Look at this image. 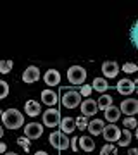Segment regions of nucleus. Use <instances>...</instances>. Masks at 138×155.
I'll use <instances>...</instances> for the list:
<instances>
[{"label": "nucleus", "instance_id": "f257e3e1", "mask_svg": "<svg viewBox=\"0 0 138 155\" xmlns=\"http://www.w3.org/2000/svg\"><path fill=\"white\" fill-rule=\"evenodd\" d=\"M2 122L9 129H19L24 124V116L17 109H7L2 112Z\"/></svg>", "mask_w": 138, "mask_h": 155}, {"label": "nucleus", "instance_id": "f03ea898", "mask_svg": "<svg viewBox=\"0 0 138 155\" xmlns=\"http://www.w3.org/2000/svg\"><path fill=\"white\" fill-rule=\"evenodd\" d=\"M49 141H50V145L57 150H67L71 147V141L67 138V134H64L62 131H54V133H50Z\"/></svg>", "mask_w": 138, "mask_h": 155}, {"label": "nucleus", "instance_id": "7ed1b4c3", "mask_svg": "<svg viewBox=\"0 0 138 155\" xmlns=\"http://www.w3.org/2000/svg\"><path fill=\"white\" fill-rule=\"evenodd\" d=\"M67 79L71 84H85L86 79V71L81 66H71L67 69Z\"/></svg>", "mask_w": 138, "mask_h": 155}, {"label": "nucleus", "instance_id": "20e7f679", "mask_svg": "<svg viewBox=\"0 0 138 155\" xmlns=\"http://www.w3.org/2000/svg\"><path fill=\"white\" fill-rule=\"evenodd\" d=\"M43 126H47V127H57L59 124H61V112L57 110V109H47V110L43 112Z\"/></svg>", "mask_w": 138, "mask_h": 155}, {"label": "nucleus", "instance_id": "39448f33", "mask_svg": "<svg viewBox=\"0 0 138 155\" xmlns=\"http://www.w3.org/2000/svg\"><path fill=\"white\" fill-rule=\"evenodd\" d=\"M61 102L66 109H76L81 104V95L76 90H69V91H64V97H62Z\"/></svg>", "mask_w": 138, "mask_h": 155}, {"label": "nucleus", "instance_id": "423d86ee", "mask_svg": "<svg viewBox=\"0 0 138 155\" xmlns=\"http://www.w3.org/2000/svg\"><path fill=\"white\" fill-rule=\"evenodd\" d=\"M102 136H104L105 141H109V143L119 141V138H121V129H119L116 124H107V126H104Z\"/></svg>", "mask_w": 138, "mask_h": 155}, {"label": "nucleus", "instance_id": "0eeeda50", "mask_svg": "<svg viewBox=\"0 0 138 155\" xmlns=\"http://www.w3.org/2000/svg\"><path fill=\"white\" fill-rule=\"evenodd\" d=\"M119 110L123 114H126L128 117H133L135 114H138V100L136 98H128V100H123L121 102V107Z\"/></svg>", "mask_w": 138, "mask_h": 155}, {"label": "nucleus", "instance_id": "6e6552de", "mask_svg": "<svg viewBox=\"0 0 138 155\" xmlns=\"http://www.w3.org/2000/svg\"><path fill=\"white\" fill-rule=\"evenodd\" d=\"M42 134H43V127H42V124H38V122H29V124L24 126V136H26V138L38 140Z\"/></svg>", "mask_w": 138, "mask_h": 155}, {"label": "nucleus", "instance_id": "1a4fd4ad", "mask_svg": "<svg viewBox=\"0 0 138 155\" xmlns=\"http://www.w3.org/2000/svg\"><path fill=\"white\" fill-rule=\"evenodd\" d=\"M102 72H104V78L105 79H112L119 74V64L116 61H107L102 64Z\"/></svg>", "mask_w": 138, "mask_h": 155}, {"label": "nucleus", "instance_id": "9d476101", "mask_svg": "<svg viewBox=\"0 0 138 155\" xmlns=\"http://www.w3.org/2000/svg\"><path fill=\"white\" fill-rule=\"evenodd\" d=\"M79 107H81V116H85V117H92L93 114H97V110H99L97 102L92 100V98L83 100L81 104H79Z\"/></svg>", "mask_w": 138, "mask_h": 155}, {"label": "nucleus", "instance_id": "9b49d317", "mask_svg": "<svg viewBox=\"0 0 138 155\" xmlns=\"http://www.w3.org/2000/svg\"><path fill=\"white\" fill-rule=\"evenodd\" d=\"M40 79V69L36 66H28L22 72V81L24 83H36Z\"/></svg>", "mask_w": 138, "mask_h": 155}, {"label": "nucleus", "instance_id": "f8f14e48", "mask_svg": "<svg viewBox=\"0 0 138 155\" xmlns=\"http://www.w3.org/2000/svg\"><path fill=\"white\" fill-rule=\"evenodd\" d=\"M117 91L121 95H131L135 91V83H133L131 79H128V78H123L117 81Z\"/></svg>", "mask_w": 138, "mask_h": 155}, {"label": "nucleus", "instance_id": "ddd939ff", "mask_svg": "<svg viewBox=\"0 0 138 155\" xmlns=\"http://www.w3.org/2000/svg\"><path fill=\"white\" fill-rule=\"evenodd\" d=\"M43 81L47 86H57L61 83V74L57 69H49V71L43 74Z\"/></svg>", "mask_w": 138, "mask_h": 155}, {"label": "nucleus", "instance_id": "4468645a", "mask_svg": "<svg viewBox=\"0 0 138 155\" xmlns=\"http://www.w3.org/2000/svg\"><path fill=\"white\" fill-rule=\"evenodd\" d=\"M24 112L29 117H36L42 114V105H40L36 100H28L26 104H24Z\"/></svg>", "mask_w": 138, "mask_h": 155}, {"label": "nucleus", "instance_id": "2eb2a0df", "mask_svg": "<svg viewBox=\"0 0 138 155\" xmlns=\"http://www.w3.org/2000/svg\"><path fill=\"white\" fill-rule=\"evenodd\" d=\"M59 127H61V131L64 134H71V133H74V129H76V122H74L72 117H62Z\"/></svg>", "mask_w": 138, "mask_h": 155}, {"label": "nucleus", "instance_id": "dca6fc26", "mask_svg": "<svg viewBox=\"0 0 138 155\" xmlns=\"http://www.w3.org/2000/svg\"><path fill=\"white\" fill-rule=\"evenodd\" d=\"M78 147H79L83 152H93L95 141H93L92 136H79V138H78Z\"/></svg>", "mask_w": 138, "mask_h": 155}, {"label": "nucleus", "instance_id": "f3484780", "mask_svg": "<svg viewBox=\"0 0 138 155\" xmlns=\"http://www.w3.org/2000/svg\"><path fill=\"white\" fill-rule=\"evenodd\" d=\"M42 102H43L45 105L54 107L55 104H57V95H55L54 90H50V88L43 90V91H42Z\"/></svg>", "mask_w": 138, "mask_h": 155}, {"label": "nucleus", "instance_id": "a211bd4d", "mask_svg": "<svg viewBox=\"0 0 138 155\" xmlns=\"http://www.w3.org/2000/svg\"><path fill=\"white\" fill-rule=\"evenodd\" d=\"M104 121H100V119H93V121H90L88 122V129L90 134L92 136H99V134H102V131H104Z\"/></svg>", "mask_w": 138, "mask_h": 155}, {"label": "nucleus", "instance_id": "6ab92c4d", "mask_svg": "<svg viewBox=\"0 0 138 155\" xmlns=\"http://www.w3.org/2000/svg\"><path fill=\"white\" fill-rule=\"evenodd\" d=\"M105 119L109 121V124H114L116 121H119V117H121V110H119V107H109L107 110H105Z\"/></svg>", "mask_w": 138, "mask_h": 155}, {"label": "nucleus", "instance_id": "aec40b11", "mask_svg": "<svg viewBox=\"0 0 138 155\" xmlns=\"http://www.w3.org/2000/svg\"><path fill=\"white\" fill-rule=\"evenodd\" d=\"M92 88L100 91V93H105L107 90H109V83H107V79L105 78H95L93 83H92Z\"/></svg>", "mask_w": 138, "mask_h": 155}, {"label": "nucleus", "instance_id": "412c9836", "mask_svg": "<svg viewBox=\"0 0 138 155\" xmlns=\"http://www.w3.org/2000/svg\"><path fill=\"white\" fill-rule=\"evenodd\" d=\"M112 97H110V95H105V93H102V97H100L99 100H97V105H99V109L100 110H107V109H109V107H112Z\"/></svg>", "mask_w": 138, "mask_h": 155}, {"label": "nucleus", "instance_id": "4be33fe9", "mask_svg": "<svg viewBox=\"0 0 138 155\" xmlns=\"http://www.w3.org/2000/svg\"><path fill=\"white\" fill-rule=\"evenodd\" d=\"M131 136H133L131 131L124 127V129L121 131V138H119V141H117V143H119V147H128V145H130V141H131Z\"/></svg>", "mask_w": 138, "mask_h": 155}, {"label": "nucleus", "instance_id": "5701e85b", "mask_svg": "<svg viewBox=\"0 0 138 155\" xmlns=\"http://www.w3.org/2000/svg\"><path fill=\"white\" fill-rule=\"evenodd\" d=\"M130 41L135 48H138V21L131 26V31H130Z\"/></svg>", "mask_w": 138, "mask_h": 155}, {"label": "nucleus", "instance_id": "b1692460", "mask_svg": "<svg viewBox=\"0 0 138 155\" xmlns=\"http://www.w3.org/2000/svg\"><path fill=\"white\" fill-rule=\"evenodd\" d=\"M100 155H117V147L112 143H107L100 148Z\"/></svg>", "mask_w": 138, "mask_h": 155}, {"label": "nucleus", "instance_id": "393cba45", "mask_svg": "<svg viewBox=\"0 0 138 155\" xmlns=\"http://www.w3.org/2000/svg\"><path fill=\"white\" fill-rule=\"evenodd\" d=\"M12 67H14V62L12 61H0V72L2 74H9L12 71Z\"/></svg>", "mask_w": 138, "mask_h": 155}, {"label": "nucleus", "instance_id": "a878e982", "mask_svg": "<svg viewBox=\"0 0 138 155\" xmlns=\"http://www.w3.org/2000/svg\"><path fill=\"white\" fill-rule=\"evenodd\" d=\"M74 122H76V129H86L88 127V121H86V117L85 116H79V117H76L74 119Z\"/></svg>", "mask_w": 138, "mask_h": 155}, {"label": "nucleus", "instance_id": "bb28decb", "mask_svg": "<svg viewBox=\"0 0 138 155\" xmlns=\"http://www.w3.org/2000/svg\"><path fill=\"white\" fill-rule=\"evenodd\" d=\"M123 124H124V127H126V129H130V131H131L133 127L138 126V122H136V119H135V117H126Z\"/></svg>", "mask_w": 138, "mask_h": 155}, {"label": "nucleus", "instance_id": "cd10ccee", "mask_svg": "<svg viewBox=\"0 0 138 155\" xmlns=\"http://www.w3.org/2000/svg\"><path fill=\"white\" fill-rule=\"evenodd\" d=\"M9 95V83L7 81H0V100L5 98Z\"/></svg>", "mask_w": 138, "mask_h": 155}, {"label": "nucleus", "instance_id": "c85d7f7f", "mask_svg": "<svg viewBox=\"0 0 138 155\" xmlns=\"http://www.w3.org/2000/svg\"><path fill=\"white\" fill-rule=\"evenodd\" d=\"M123 71L124 72H138V66L133 64V62H126V64H123Z\"/></svg>", "mask_w": 138, "mask_h": 155}, {"label": "nucleus", "instance_id": "c756f323", "mask_svg": "<svg viewBox=\"0 0 138 155\" xmlns=\"http://www.w3.org/2000/svg\"><path fill=\"white\" fill-rule=\"evenodd\" d=\"M92 91H93L92 84H83L81 90H79V95H81V97H86V98H88L90 95H92Z\"/></svg>", "mask_w": 138, "mask_h": 155}, {"label": "nucleus", "instance_id": "7c9ffc66", "mask_svg": "<svg viewBox=\"0 0 138 155\" xmlns=\"http://www.w3.org/2000/svg\"><path fill=\"white\" fill-rule=\"evenodd\" d=\"M17 143L21 145V147L26 150V152L29 150V138H26V136H21V138H17Z\"/></svg>", "mask_w": 138, "mask_h": 155}, {"label": "nucleus", "instance_id": "2f4dec72", "mask_svg": "<svg viewBox=\"0 0 138 155\" xmlns=\"http://www.w3.org/2000/svg\"><path fill=\"white\" fill-rule=\"evenodd\" d=\"M71 150H72V152H76V150H78V138H76V136H72V138H71Z\"/></svg>", "mask_w": 138, "mask_h": 155}, {"label": "nucleus", "instance_id": "473e14b6", "mask_svg": "<svg viewBox=\"0 0 138 155\" xmlns=\"http://www.w3.org/2000/svg\"><path fill=\"white\" fill-rule=\"evenodd\" d=\"M5 150H7V145L4 141H0V153H5Z\"/></svg>", "mask_w": 138, "mask_h": 155}, {"label": "nucleus", "instance_id": "72a5a7b5", "mask_svg": "<svg viewBox=\"0 0 138 155\" xmlns=\"http://www.w3.org/2000/svg\"><path fill=\"white\" fill-rule=\"evenodd\" d=\"M128 155H138V148H130Z\"/></svg>", "mask_w": 138, "mask_h": 155}, {"label": "nucleus", "instance_id": "f704fd0d", "mask_svg": "<svg viewBox=\"0 0 138 155\" xmlns=\"http://www.w3.org/2000/svg\"><path fill=\"white\" fill-rule=\"evenodd\" d=\"M133 83H135V91H138V79H135Z\"/></svg>", "mask_w": 138, "mask_h": 155}, {"label": "nucleus", "instance_id": "c9c22d12", "mask_svg": "<svg viewBox=\"0 0 138 155\" xmlns=\"http://www.w3.org/2000/svg\"><path fill=\"white\" fill-rule=\"evenodd\" d=\"M35 155H49V153H47V152H43V150H42V152H36V153H35Z\"/></svg>", "mask_w": 138, "mask_h": 155}, {"label": "nucleus", "instance_id": "e433bc0d", "mask_svg": "<svg viewBox=\"0 0 138 155\" xmlns=\"http://www.w3.org/2000/svg\"><path fill=\"white\" fill-rule=\"evenodd\" d=\"M4 155H17V153H16V152H5Z\"/></svg>", "mask_w": 138, "mask_h": 155}, {"label": "nucleus", "instance_id": "4c0bfd02", "mask_svg": "<svg viewBox=\"0 0 138 155\" xmlns=\"http://www.w3.org/2000/svg\"><path fill=\"white\" fill-rule=\"evenodd\" d=\"M4 136V127H0V138Z\"/></svg>", "mask_w": 138, "mask_h": 155}, {"label": "nucleus", "instance_id": "58836bf2", "mask_svg": "<svg viewBox=\"0 0 138 155\" xmlns=\"http://www.w3.org/2000/svg\"><path fill=\"white\" fill-rule=\"evenodd\" d=\"M135 129H136V131H135V136H136V140H138V126L135 127Z\"/></svg>", "mask_w": 138, "mask_h": 155}, {"label": "nucleus", "instance_id": "ea45409f", "mask_svg": "<svg viewBox=\"0 0 138 155\" xmlns=\"http://www.w3.org/2000/svg\"><path fill=\"white\" fill-rule=\"evenodd\" d=\"M0 119H2V110H0Z\"/></svg>", "mask_w": 138, "mask_h": 155}]
</instances>
